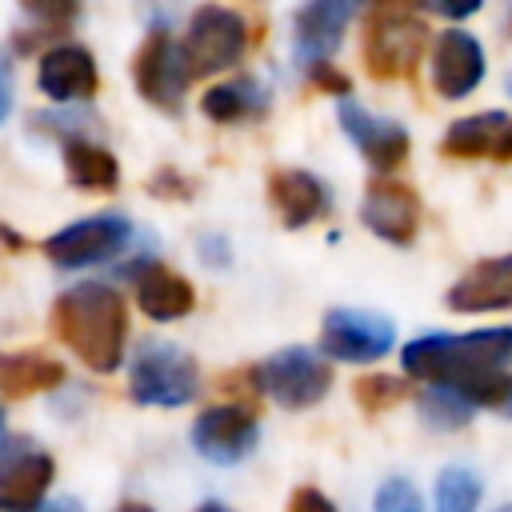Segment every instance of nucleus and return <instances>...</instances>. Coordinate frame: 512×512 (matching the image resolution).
I'll return each instance as SVG.
<instances>
[{
	"label": "nucleus",
	"instance_id": "f704fd0d",
	"mask_svg": "<svg viewBox=\"0 0 512 512\" xmlns=\"http://www.w3.org/2000/svg\"><path fill=\"white\" fill-rule=\"evenodd\" d=\"M0 444H4V408H0ZM4 452V448H0Z\"/></svg>",
	"mask_w": 512,
	"mask_h": 512
},
{
	"label": "nucleus",
	"instance_id": "5701e85b",
	"mask_svg": "<svg viewBox=\"0 0 512 512\" xmlns=\"http://www.w3.org/2000/svg\"><path fill=\"white\" fill-rule=\"evenodd\" d=\"M200 108H204L208 120L228 124V120H244V116L260 112V108H264V92H260L252 80H232V84L212 88V92L200 100Z\"/></svg>",
	"mask_w": 512,
	"mask_h": 512
},
{
	"label": "nucleus",
	"instance_id": "aec40b11",
	"mask_svg": "<svg viewBox=\"0 0 512 512\" xmlns=\"http://www.w3.org/2000/svg\"><path fill=\"white\" fill-rule=\"evenodd\" d=\"M268 196H272V204H276V212H280V220H284L288 228H304V224H312V220L328 208L324 184H320L316 176L300 172V168H280V172H272Z\"/></svg>",
	"mask_w": 512,
	"mask_h": 512
},
{
	"label": "nucleus",
	"instance_id": "1a4fd4ad",
	"mask_svg": "<svg viewBox=\"0 0 512 512\" xmlns=\"http://www.w3.org/2000/svg\"><path fill=\"white\" fill-rule=\"evenodd\" d=\"M132 228L120 216H88L76 220L68 228H60L56 236L44 240V256L60 268H84V264H100L108 256H116L128 244Z\"/></svg>",
	"mask_w": 512,
	"mask_h": 512
},
{
	"label": "nucleus",
	"instance_id": "7c9ffc66",
	"mask_svg": "<svg viewBox=\"0 0 512 512\" xmlns=\"http://www.w3.org/2000/svg\"><path fill=\"white\" fill-rule=\"evenodd\" d=\"M40 512H84V504H80V500H52V504L40 508Z\"/></svg>",
	"mask_w": 512,
	"mask_h": 512
},
{
	"label": "nucleus",
	"instance_id": "a878e982",
	"mask_svg": "<svg viewBox=\"0 0 512 512\" xmlns=\"http://www.w3.org/2000/svg\"><path fill=\"white\" fill-rule=\"evenodd\" d=\"M352 396L364 412H384V408H392L408 396V384L396 380V376H360L352 384Z\"/></svg>",
	"mask_w": 512,
	"mask_h": 512
},
{
	"label": "nucleus",
	"instance_id": "4468645a",
	"mask_svg": "<svg viewBox=\"0 0 512 512\" xmlns=\"http://www.w3.org/2000/svg\"><path fill=\"white\" fill-rule=\"evenodd\" d=\"M484 76V48L476 44V36H468L464 28H448L440 32L436 48H432V84L444 100H460L468 96Z\"/></svg>",
	"mask_w": 512,
	"mask_h": 512
},
{
	"label": "nucleus",
	"instance_id": "f03ea898",
	"mask_svg": "<svg viewBox=\"0 0 512 512\" xmlns=\"http://www.w3.org/2000/svg\"><path fill=\"white\" fill-rule=\"evenodd\" d=\"M404 372L432 388L464 392L512 364V328H484L468 336H420L404 352Z\"/></svg>",
	"mask_w": 512,
	"mask_h": 512
},
{
	"label": "nucleus",
	"instance_id": "c9c22d12",
	"mask_svg": "<svg viewBox=\"0 0 512 512\" xmlns=\"http://www.w3.org/2000/svg\"><path fill=\"white\" fill-rule=\"evenodd\" d=\"M496 512H512V504H504V508H496Z\"/></svg>",
	"mask_w": 512,
	"mask_h": 512
},
{
	"label": "nucleus",
	"instance_id": "20e7f679",
	"mask_svg": "<svg viewBox=\"0 0 512 512\" xmlns=\"http://www.w3.org/2000/svg\"><path fill=\"white\" fill-rule=\"evenodd\" d=\"M128 392L136 404H160V408H180L200 392V372L188 352L176 344H144L132 356L128 372Z\"/></svg>",
	"mask_w": 512,
	"mask_h": 512
},
{
	"label": "nucleus",
	"instance_id": "9d476101",
	"mask_svg": "<svg viewBox=\"0 0 512 512\" xmlns=\"http://www.w3.org/2000/svg\"><path fill=\"white\" fill-rule=\"evenodd\" d=\"M260 440L256 412L248 404H224L204 408L192 424V448L212 464H236L244 460Z\"/></svg>",
	"mask_w": 512,
	"mask_h": 512
},
{
	"label": "nucleus",
	"instance_id": "0eeeda50",
	"mask_svg": "<svg viewBox=\"0 0 512 512\" xmlns=\"http://www.w3.org/2000/svg\"><path fill=\"white\" fill-rule=\"evenodd\" d=\"M260 384L280 408H308L328 396L332 368L308 348H284L268 364H260Z\"/></svg>",
	"mask_w": 512,
	"mask_h": 512
},
{
	"label": "nucleus",
	"instance_id": "6ab92c4d",
	"mask_svg": "<svg viewBox=\"0 0 512 512\" xmlns=\"http://www.w3.org/2000/svg\"><path fill=\"white\" fill-rule=\"evenodd\" d=\"M136 304L152 320H180V316L192 312L196 292L180 272H172L164 264H144L136 272Z\"/></svg>",
	"mask_w": 512,
	"mask_h": 512
},
{
	"label": "nucleus",
	"instance_id": "dca6fc26",
	"mask_svg": "<svg viewBox=\"0 0 512 512\" xmlns=\"http://www.w3.org/2000/svg\"><path fill=\"white\" fill-rule=\"evenodd\" d=\"M36 84H40V92L52 96L56 104L88 100V96H96V88H100L96 60H92V52L80 48V44H60V48L44 52L40 72H36Z\"/></svg>",
	"mask_w": 512,
	"mask_h": 512
},
{
	"label": "nucleus",
	"instance_id": "c85d7f7f",
	"mask_svg": "<svg viewBox=\"0 0 512 512\" xmlns=\"http://www.w3.org/2000/svg\"><path fill=\"white\" fill-rule=\"evenodd\" d=\"M312 84H316L320 92H332V96H344V100H348V88H352L348 76H340L332 64H316V68H312Z\"/></svg>",
	"mask_w": 512,
	"mask_h": 512
},
{
	"label": "nucleus",
	"instance_id": "9b49d317",
	"mask_svg": "<svg viewBox=\"0 0 512 512\" xmlns=\"http://www.w3.org/2000/svg\"><path fill=\"white\" fill-rule=\"evenodd\" d=\"M52 484V456L32 444L0 452V512H36Z\"/></svg>",
	"mask_w": 512,
	"mask_h": 512
},
{
	"label": "nucleus",
	"instance_id": "393cba45",
	"mask_svg": "<svg viewBox=\"0 0 512 512\" xmlns=\"http://www.w3.org/2000/svg\"><path fill=\"white\" fill-rule=\"evenodd\" d=\"M420 412L432 428H464L472 420V404L452 388H432L420 396Z\"/></svg>",
	"mask_w": 512,
	"mask_h": 512
},
{
	"label": "nucleus",
	"instance_id": "6e6552de",
	"mask_svg": "<svg viewBox=\"0 0 512 512\" xmlns=\"http://www.w3.org/2000/svg\"><path fill=\"white\" fill-rule=\"evenodd\" d=\"M392 340H396L392 324L360 308H332L320 328V352H328L332 360H348V364L380 360L392 348Z\"/></svg>",
	"mask_w": 512,
	"mask_h": 512
},
{
	"label": "nucleus",
	"instance_id": "f3484780",
	"mask_svg": "<svg viewBox=\"0 0 512 512\" xmlns=\"http://www.w3.org/2000/svg\"><path fill=\"white\" fill-rule=\"evenodd\" d=\"M448 308H456V312H500V308H512V252L472 264L448 288Z\"/></svg>",
	"mask_w": 512,
	"mask_h": 512
},
{
	"label": "nucleus",
	"instance_id": "f257e3e1",
	"mask_svg": "<svg viewBox=\"0 0 512 512\" xmlns=\"http://www.w3.org/2000/svg\"><path fill=\"white\" fill-rule=\"evenodd\" d=\"M52 336L92 372H116L128 340V304L108 284H76L52 300Z\"/></svg>",
	"mask_w": 512,
	"mask_h": 512
},
{
	"label": "nucleus",
	"instance_id": "423d86ee",
	"mask_svg": "<svg viewBox=\"0 0 512 512\" xmlns=\"http://www.w3.org/2000/svg\"><path fill=\"white\" fill-rule=\"evenodd\" d=\"M132 76H136L140 96L164 112H180L184 88L192 80L188 64H184V48L168 32H148V40L140 44V52L132 60Z\"/></svg>",
	"mask_w": 512,
	"mask_h": 512
},
{
	"label": "nucleus",
	"instance_id": "412c9836",
	"mask_svg": "<svg viewBox=\"0 0 512 512\" xmlns=\"http://www.w3.org/2000/svg\"><path fill=\"white\" fill-rule=\"evenodd\" d=\"M64 384V364L40 352H0V396L24 400Z\"/></svg>",
	"mask_w": 512,
	"mask_h": 512
},
{
	"label": "nucleus",
	"instance_id": "473e14b6",
	"mask_svg": "<svg viewBox=\"0 0 512 512\" xmlns=\"http://www.w3.org/2000/svg\"><path fill=\"white\" fill-rule=\"evenodd\" d=\"M196 512H228V508H224V504H216V500H204Z\"/></svg>",
	"mask_w": 512,
	"mask_h": 512
},
{
	"label": "nucleus",
	"instance_id": "72a5a7b5",
	"mask_svg": "<svg viewBox=\"0 0 512 512\" xmlns=\"http://www.w3.org/2000/svg\"><path fill=\"white\" fill-rule=\"evenodd\" d=\"M116 512H152V508H148V504H120Z\"/></svg>",
	"mask_w": 512,
	"mask_h": 512
},
{
	"label": "nucleus",
	"instance_id": "a211bd4d",
	"mask_svg": "<svg viewBox=\"0 0 512 512\" xmlns=\"http://www.w3.org/2000/svg\"><path fill=\"white\" fill-rule=\"evenodd\" d=\"M352 4L348 0H316L308 8L296 12V32H292V44H296V60L316 68L324 64L328 52H336L340 36H344V24L352 20Z\"/></svg>",
	"mask_w": 512,
	"mask_h": 512
},
{
	"label": "nucleus",
	"instance_id": "39448f33",
	"mask_svg": "<svg viewBox=\"0 0 512 512\" xmlns=\"http://www.w3.org/2000/svg\"><path fill=\"white\" fill-rule=\"evenodd\" d=\"M244 44H248V24L240 20V12L216 8V4L196 8L192 24H188V36L180 44L184 48L188 76L200 80V76H212V72L232 68L244 56Z\"/></svg>",
	"mask_w": 512,
	"mask_h": 512
},
{
	"label": "nucleus",
	"instance_id": "cd10ccee",
	"mask_svg": "<svg viewBox=\"0 0 512 512\" xmlns=\"http://www.w3.org/2000/svg\"><path fill=\"white\" fill-rule=\"evenodd\" d=\"M288 512H336V508L320 488H296L288 500Z\"/></svg>",
	"mask_w": 512,
	"mask_h": 512
},
{
	"label": "nucleus",
	"instance_id": "2eb2a0df",
	"mask_svg": "<svg viewBox=\"0 0 512 512\" xmlns=\"http://www.w3.org/2000/svg\"><path fill=\"white\" fill-rule=\"evenodd\" d=\"M340 124L348 132V140L364 152V160L380 172L396 168L404 156H408V132L396 124V120H384V116H372L368 108H360L356 100H340Z\"/></svg>",
	"mask_w": 512,
	"mask_h": 512
},
{
	"label": "nucleus",
	"instance_id": "e433bc0d",
	"mask_svg": "<svg viewBox=\"0 0 512 512\" xmlns=\"http://www.w3.org/2000/svg\"><path fill=\"white\" fill-rule=\"evenodd\" d=\"M508 96H512V76H508Z\"/></svg>",
	"mask_w": 512,
	"mask_h": 512
},
{
	"label": "nucleus",
	"instance_id": "b1692460",
	"mask_svg": "<svg viewBox=\"0 0 512 512\" xmlns=\"http://www.w3.org/2000/svg\"><path fill=\"white\" fill-rule=\"evenodd\" d=\"M480 504V480L468 468H444L436 480V512H476Z\"/></svg>",
	"mask_w": 512,
	"mask_h": 512
},
{
	"label": "nucleus",
	"instance_id": "bb28decb",
	"mask_svg": "<svg viewBox=\"0 0 512 512\" xmlns=\"http://www.w3.org/2000/svg\"><path fill=\"white\" fill-rule=\"evenodd\" d=\"M376 512H424V504H420V492L408 480L392 476L376 488Z\"/></svg>",
	"mask_w": 512,
	"mask_h": 512
},
{
	"label": "nucleus",
	"instance_id": "c756f323",
	"mask_svg": "<svg viewBox=\"0 0 512 512\" xmlns=\"http://www.w3.org/2000/svg\"><path fill=\"white\" fill-rule=\"evenodd\" d=\"M480 4H432V12H440V16H468V12H476Z\"/></svg>",
	"mask_w": 512,
	"mask_h": 512
},
{
	"label": "nucleus",
	"instance_id": "4be33fe9",
	"mask_svg": "<svg viewBox=\"0 0 512 512\" xmlns=\"http://www.w3.org/2000/svg\"><path fill=\"white\" fill-rule=\"evenodd\" d=\"M64 168H68V180L76 188H92V192H108L120 180L116 156L92 140H68L64 144Z\"/></svg>",
	"mask_w": 512,
	"mask_h": 512
},
{
	"label": "nucleus",
	"instance_id": "ddd939ff",
	"mask_svg": "<svg viewBox=\"0 0 512 512\" xmlns=\"http://www.w3.org/2000/svg\"><path fill=\"white\" fill-rule=\"evenodd\" d=\"M440 152L452 156V160H496V164H508L512 160V116L508 112L464 116L444 132Z\"/></svg>",
	"mask_w": 512,
	"mask_h": 512
},
{
	"label": "nucleus",
	"instance_id": "f8f14e48",
	"mask_svg": "<svg viewBox=\"0 0 512 512\" xmlns=\"http://www.w3.org/2000/svg\"><path fill=\"white\" fill-rule=\"evenodd\" d=\"M360 220L388 244H408L420 228V200L400 180H372L360 204Z\"/></svg>",
	"mask_w": 512,
	"mask_h": 512
},
{
	"label": "nucleus",
	"instance_id": "7ed1b4c3",
	"mask_svg": "<svg viewBox=\"0 0 512 512\" xmlns=\"http://www.w3.org/2000/svg\"><path fill=\"white\" fill-rule=\"evenodd\" d=\"M428 48V24L416 8L376 4L364 24V68L376 80H408Z\"/></svg>",
	"mask_w": 512,
	"mask_h": 512
},
{
	"label": "nucleus",
	"instance_id": "2f4dec72",
	"mask_svg": "<svg viewBox=\"0 0 512 512\" xmlns=\"http://www.w3.org/2000/svg\"><path fill=\"white\" fill-rule=\"evenodd\" d=\"M12 112V92H8V80L0 76V120Z\"/></svg>",
	"mask_w": 512,
	"mask_h": 512
}]
</instances>
